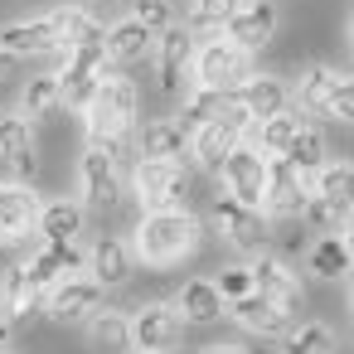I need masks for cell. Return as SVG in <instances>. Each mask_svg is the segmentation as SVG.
Segmentation results:
<instances>
[{"instance_id": "cell-1", "label": "cell", "mask_w": 354, "mask_h": 354, "mask_svg": "<svg viewBox=\"0 0 354 354\" xmlns=\"http://www.w3.org/2000/svg\"><path fill=\"white\" fill-rule=\"evenodd\" d=\"M83 117V136L88 146H97L107 160L117 165H131L136 160V117H141V88L122 73V68H107L97 93L88 97V107L78 112Z\"/></svg>"}, {"instance_id": "cell-31", "label": "cell", "mask_w": 354, "mask_h": 354, "mask_svg": "<svg viewBox=\"0 0 354 354\" xmlns=\"http://www.w3.org/2000/svg\"><path fill=\"white\" fill-rule=\"evenodd\" d=\"M233 146H238V136H233L223 122H209V127L189 131V165H199V170L218 175V165H223V156H228Z\"/></svg>"}, {"instance_id": "cell-36", "label": "cell", "mask_w": 354, "mask_h": 354, "mask_svg": "<svg viewBox=\"0 0 354 354\" xmlns=\"http://www.w3.org/2000/svg\"><path fill=\"white\" fill-rule=\"evenodd\" d=\"M223 102H228V93H214V88H194V83H189V93L180 97V112H175V122H180V127H185V136H189V131H199V127L218 122Z\"/></svg>"}, {"instance_id": "cell-11", "label": "cell", "mask_w": 354, "mask_h": 354, "mask_svg": "<svg viewBox=\"0 0 354 354\" xmlns=\"http://www.w3.org/2000/svg\"><path fill=\"white\" fill-rule=\"evenodd\" d=\"M218 189L243 199V204H257L262 209V194H267V156L252 146V141H238L223 165H218Z\"/></svg>"}, {"instance_id": "cell-8", "label": "cell", "mask_w": 354, "mask_h": 354, "mask_svg": "<svg viewBox=\"0 0 354 354\" xmlns=\"http://www.w3.org/2000/svg\"><path fill=\"white\" fill-rule=\"evenodd\" d=\"M248 272H252V291L272 296L277 306H286V310H301L306 306V281H301V272L291 267L286 252L262 248V252L248 257Z\"/></svg>"}, {"instance_id": "cell-38", "label": "cell", "mask_w": 354, "mask_h": 354, "mask_svg": "<svg viewBox=\"0 0 354 354\" xmlns=\"http://www.w3.org/2000/svg\"><path fill=\"white\" fill-rule=\"evenodd\" d=\"M15 112L30 117L35 127L49 122V117L59 112V78H54V73H35V78L20 88V107H15Z\"/></svg>"}, {"instance_id": "cell-41", "label": "cell", "mask_w": 354, "mask_h": 354, "mask_svg": "<svg viewBox=\"0 0 354 354\" xmlns=\"http://www.w3.org/2000/svg\"><path fill=\"white\" fill-rule=\"evenodd\" d=\"M214 286L223 291V301H238V296H248V291H252V272H248V262H233V267H223V272L214 277Z\"/></svg>"}, {"instance_id": "cell-48", "label": "cell", "mask_w": 354, "mask_h": 354, "mask_svg": "<svg viewBox=\"0 0 354 354\" xmlns=\"http://www.w3.org/2000/svg\"><path fill=\"white\" fill-rule=\"evenodd\" d=\"M349 54H354V15H349Z\"/></svg>"}, {"instance_id": "cell-4", "label": "cell", "mask_w": 354, "mask_h": 354, "mask_svg": "<svg viewBox=\"0 0 354 354\" xmlns=\"http://www.w3.org/2000/svg\"><path fill=\"white\" fill-rule=\"evenodd\" d=\"M209 228H214L233 252H243V257L272 248V218H267L257 204H243V199H233V194H223V189L209 199Z\"/></svg>"}, {"instance_id": "cell-20", "label": "cell", "mask_w": 354, "mask_h": 354, "mask_svg": "<svg viewBox=\"0 0 354 354\" xmlns=\"http://www.w3.org/2000/svg\"><path fill=\"white\" fill-rule=\"evenodd\" d=\"M102 49H107V64H112V68H136V64H151V54H156V35H151L136 15H122V20L107 25Z\"/></svg>"}, {"instance_id": "cell-9", "label": "cell", "mask_w": 354, "mask_h": 354, "mask_svg": "<svg viewBox=\"0 0 354 354\" xmlns=\"http://www.w3.org/2000/svg\"><path fill=\"white\" fill-rule=\"evenodd\" d=\"M194 44H199V39H194L185 25H170V30L156 35V54H151V64H156V83H160L165 97H185V93H189Z\"/></svg>"}, {"instance_id": "cell-24", "label": "cell", "mask_w": 354, "mask_h": 354, "mask_svg": "<svg viewBox=\"0 0 354 354\" xmlns=\"http://www.w3.org/2000/svg\"><path fill=\"white\" fill-rule=\"evenodd\" d=\"M136 156L189 165V136H185V127H180L175 117H156V122L136 127Z\"/></svg>"}, {"instance_id": "cell-17", "label": "cell", "mask_w": 354, "mask_h": 354, "mask_svg": "<svg viewBox=\"0 0 354 354\" xmlns=\"http://www.w3.org/2000/svg\"><path fill=\"white\" fill-rule=\"evenodd\" d=\"M228 315H233V325H238V330L262 335V339H281V335L296 325V310L277 306V301H272V296H262V291H248V296L228 301Z\"/></svg>"}, {"instance_id": "cell-16", "label": "cell", "mask_w": 354, "mask_h": 354, "mask_svg": "<svg viewBox=\"0 0 354 354\" xmlns=\"http://www.w3.org/2000/svg\"><path fill=\"white\" fill-rule=\"evenodd\" d=\"M131 272H136V252H131V243H127L122 233H97V238L88 243V277H93L97 286L117 291V286L131 281Z\"/></svg>"}, {"instance_id": "cell-15", "label": "cell", "mask_w": 354, "mask_h": 354, "mask_svg": "<svg viewBox=\"0 0 354 354\" xmlns=\"http://www.w3.org/2000/svg\"><path fill=\"white\" fill-rule=\"evenodd\" d=\"M306 194H310V180L296 175L281 156H267V194H262V214H267L272 223H291V218L301 214Z\"/></svg>"}, {"instance_id": "cell-44", "label": "cell", "mask_w": 354, "mask_h": 354, "mask_svg": "<svg viewBox=\"0 0 354 354\" xmlns=\"http://www.w3.org/2000/svg\"><path fill=\"white\" fill-rule=\"evenodd\" d=\"M15 68H20V59H15V54H6V49H0V88H6V83L15 78Z\"/></svg>"}, {"instance_id": "cell-50", "label": "cell", "mask_w": 354, "mask_h": 354, "mask_svg": "<svg viewBox=\"0 0 354 354\" xmlns=\"http://www.w3.org/2000/svg\"><path fill=\"white\" fill-rule=\"evenodd\" d=\"M170 6H180V0H170Z\"/></svg>"}, {"instance_id": "cell-35", "label": "cell", "mask_w": 354, "mask_h": 354, "mask_svg": "<svg viewBox=\"0 0 354 354\" xmlns=\"http://www.w3.org/2000/svg\"><path fill=\"white\" fill-rule=\"evenodd\" d=\"M243 0H189V15H185V30L194 39H218L223 25L238 15Z\"/></svg>"}, {"instance_id": "cell-42", "label": "cell", "mask_w": 354, "mask_h": 354, "mask_svg": "<svg viewBox=\"0 0 354 354\" xmlns=\"http://www.w3.org/2000/svg\"><path fill=\"white\" fill-rule=\"evenodd\" d=\"M330 122L354 127V73H339V88H335V102H330Z\"/></svg>"}, {"instance_id": "cell-27", "label": "cell", "mask_w": 354, "mask_h": 354, "mask_svg": "<svg viewBox=\"0 0 354 354\" xmlns=\"http://www.w3.org/2000/svg\"><path fill=\"white\" fill-rule=\"evenodd\" d=\"M83 339L93 354H131V310H93L83 320Z\"/></svg>"}, {"instance_id": "cell-43", "label": "cell", "mask_w": 354, "mask_h": 354, "mask_svg": "<svg viewBox=\"0 0 354 354\" xmlns=\"http://www.w3.org/2000/svg\"><path fill=\"white\" fill-rule=\"evenodd\" d=\"M199 354H252L248 344H238V339H218V344H204Z\"/></svg>"}, {"instance_id": "cell-30", "label": "cell", "mask_w": 354, "mask_h": 354, "mask_svg": "<svg viewBox=\"0 0 354 354\" xmlns=\"http://www.w3.org/2000/svg\"><path fill=\"white\" fill-rule=\"evenodd\" d=\"M306 272H310L315 281H344V277L354 272V257H349V248L339 243V233H320V238L306 248Z\"/></svg>"}, {"instance_id": "cell-5", "label": "cell", "mask_w": 354, "mask_h": 354, "mask_svg": "<svg viewBox=\"0 0 354 354\" xmlns=\"http://www.w3.org/2000/svg\"><path fill=\"white\" fill-rule=\"evenodd\" d=\"M131 194L146 209H189V165H175V160H151V156H136L131 160Z\"/></svg>"}, {"instance_id": "cell-19", "label": "cell", "mask_w": 354, "mask_h": 354, "mask_svg": "<svg viewBox=\"0 0 354 354\" xmlns=\"http://www.w3.org/2000/svg\"><path fill=\"white\" fill-rule=\"evenodd\" d=\"M0 160H6L20 180H35L39 175V136H35V122L30 117L0 112Z\"/></svg>"}, {"instance_id": "cell-34", "label": "cell", "mask_w": 354, "mask_h": 354, "mask_svg": "<svg viewBox=\"0 0 354 354\" xmlns=\"http://www.w3.org/2000/svg\"><path fill=\"white\" fill-rule=\"evenodd\" d=\"M310 189L325 194L339 214H349V209H354V165H349V160H325V165L310 175Z\"/></svg>"}, {"instance_id": "cell-37", "label": "cell", "mask_w": 354, "mask_h": 354, "mask_svg": "<svg viewBox=\"0 0 354 354\" xmlns=\"http://www.w3.org/2000/svg\"><path fill=\"white\" fill-rule=\"evenodd\" d=\"M296 131H301V112H296V107H281L277 117H262V122L252 127V136H248V141H252L262 156H281V151L291 146V136H296Z\"/></svg>"}, {"instance_id": "cell-28", "label": "cell", "mask_w": 354, "mask_h": 354, "mask_svg": "<svg viewBox=\"0 0 354 354\" xmlns=\"http://www.w3.org/2000/svg\"><path fill=\"white\" fill-rule=\"evenodd\" d=\"M233 97H238V107H243L252 122H262V117H277L281 107H291V83L277 78V73H252Z\"/></svg>"}, {"instance_id": "cell-18", "label": "cell", "mask_w": 354, "mask_h": 354, "mask_svg": "<svg viewBox=\"0 0 354 354\" xmlns=\"http://www.w3.org/2000/svg\"><path fill=\"white\" fill-rule=\"evenodd\" d=\"M0 49L15 54V59L25 64V59H54V54L64 49V39H59V30H54L49 15H35V20L0 25Z\"/></svg>"}, {"instance_id": "cell-51", "label": "cell", "mask_w": 354, "mask_h": 354, "mask_svg": "<svg viewBox=\"0 0 354 354\" xmlns=\"http://www.w3.org/2000/svg\"><path fill=\"white\" fill-rule=\"evenodd\" d=\"M131 354H141V349H131Z\"/></svg>"}, {"instance_id": "cell-13", "label": "cell", "mask_w": 354, "mask_h": 354, "mask_svg": "<svg viewBox=\"0 0 354 354\" xmlns=\"http://www.w3.org/2000/svg\"><path fill=\"white\" fill-rule=\"evenodd\" d=\"M185 335V320L170 301H141L131 310V349L141 354H170Z\"/></svg>"}, {"instance_id": "cell-32", "label": "cell", "mask_w": 354, "mask_h": 354, "mask_svg": "<svg viewBox=\"0 0 354 354\" xmlns=\"http://www.w3.org/2000/svg\"><path fill=\"white\" fill-rule=\"evenodd\" d=\"M325 156H330V146H325V131H320L315 122H301V131H296L291 146L281 151V160H286L296 175H306V180L325 165Z\"/></svg>"}, {"instance_id": "cell-23", "label": "cell", "mask_w": 354, "mask_h": 354, "mask_svg": "<svg viewBox=\"0 0 354 354\" xmlns=\"http://www.w3.org/2000/svg\"><path fill=\"white\" fill-rule=\"evenodd\" d=\"M170 306L180 310L185 325H214V320H223V310H228V301H223V291L214 286V277H189V281L170 296Z\"/></svg>"}, {"instance_id": "cell-22", "label": "cell", "mask_w": 354, "mask_h": 354, "mask_svg": "<svg viewBox=\"0 0 354 354\" xmlns=\"http://www.w3.org/2000/svg\"><path fill=\"white\" fill-rule=\"evenodd\" d=\"M39 310H44V291L30 281V272L20 262L0 272V315H6L10 325H30Z\"/></svg>"}, {"instance_id": "cell-33", "label": "cell", "mask_w": 354, "mask_h": 354, "mask_svg": "<svg viewBox=\"0 0 354 354\" xmlns=\"http://www.w3.org/2000/svg\"><path fill=\"white\" fill-rule=\"evenodd\" d=\"M277 354H339V344H335V330L325 320H296L277 339Z\"/></svg>"}, {"instance_id": "cell-10", "label": "cell", "mask_w": 354, "mask_h": 354, "mask_svg": "<svg viewBox=\"0 0 354 354\" xmlns=\"http://www.w3.org/2000/svg\"><path fill=\"white\" fill-rule=\"evenodd\" d=\"M102 306H107V286H97L88 272H78V277H64L59 286L44 291V310L39 315H49L54 325H83Z\"/></svg>"}, {"instance_id": "cell-2", "label": "cell", "mask_w": 354, "mask_h": 354, "mask_svg": "<svg viewBox=\"0 0 354 354\" xmlns=\"http://www.w3.org/2000/svg\"><path fill=\"white\" fill-rule=\"evenodd\" d=\"M131 252L141 267L151 272H165V267H180L185 257L199 252L204 243V218L194 209H146L131 228Z\"/></svg>"}, {"instance_id": "cell-40", "label": "cell", "mask_w": 354, "mask_h": 354, "mask_svg": "<svg viewBox=\"0 0 354 354\" xmlns=\"http://www.w3.org/2000/svg\"><path fill=\"white\" fill-rule=\"evenodd\" d=\"M131 15H136L151 35H160V30L175 25V6H170V0H131Z\"/></svg>"}, {"instance_id": "cell-21", "label": "cell", "mask_w": 354, "mask_h": 354, "mask_svg": "<svg viewBox=\"0 0 354 354\" xmlns=\"http://www.w3.org/2000/svg\"><path fill=\"white\" fill-rule=\"evenodd\" d=\"M277 25H281L277 0H243L238 15L223 25V35H228L233 44H243L248 54H257V49H267V44L277 39Z\"/></svg>"}, {"instance_id": "cell-47", "label": "cell", "mask_w": 354, "mask_h": 354, "mask_svg": "<svg viewBox=\"0 0 354 354\" xmlns=\"http://www.w3.org/2000/svg\"><path fill=\"white\" fill-rule=\"evenodd\" d=\"M83 6H93V10H97V6H127V0H83Z\"/></svg>"}, {"instance_id": "cell-26", "label": "cell", "mask_w": 354, "mask_h": 354, "mask_svg": "<svg viewBox=\"0 0 354 354\" xmlns=\"http://www.w3.org/2000/svg\"><path fill=\"white\" fill-rule=\"evenodd\" d=\"M335 88H339V68H330V64H310V68L301 73V83L291 88V107H296V112H306V117L330 122Z\"/></svg>"}, {"instance_id": "cell-29", "label": "cell", "mask_w": 354, "mask_h": 354, "mask_svg": "<svg viewBox=\"0 0 354 354\" xmlns=\"http://www.w3.org/2000/svg\"><path fill=\"white\" fill-rule=\"evenodd\" d=\"M49 20H54V30H59L64 49L102 44V35H107V25L97 20V10H93V6H59V10H49Z\"/></svg>"}, {"instance_id": "cell-46", "label": "cell", "mask_w": 354, "mask_h": 354, "mask_svg": "<svg viewBox=\"0 0 354 354\" xmlns=\"http://www.w3.org/2000/svg\"><path fill=\"white\" fill-rule=\"evenodd\" d=\"M10 344H15V325L0 315V354H10Z\"/></svg>"}, {"instance_id": "cell-14", "label": "cell", "mask_w": 354, "mask_h": 354, "mask_svg": "<svg viewBox=\"0 0 354 354\" xmlns=\"http://www.w3.org/2000/svg\"><path fill=\"white\" fill-rule=\"evenodd\" d=\"M20 267L30 272V281H35L39 291H49V286H59L64 277L88 272V248H83V243H39V248L25 252Z\"/></svg>"}, {"instance_id": "cell-3", "label": "cell", "mask_w": 354, "mask_h": 354, "mask_svg": "<svg viewBox=\"0 0 354 354\" xmlns=\"http://www.w3.org/2000/svg\"><path fill=\"white\" fill-rule=\"evenodd\" d=\"M252 73H257V54H248V49L233 44L228 35H218V39H199V44H194V64H189V83H194V88L238 93Z\"/></svg>"}, {"instance_id": "cell-45", "label": "cell", "mask_w": 354, "mask_h": 354, "mask_svg": "<svg viewBox=\"0 0 354 354\" xmlns=\"http://www.w3.org/2000/svg\"><path fill=\"white\" fill-rule=\"evenodd\" d=\"M339 243L349 248V257H354V209L344 214V223H339Z\"/></svg>"}, {"instance_id": "cell-12", "label": "cell", "mask_w": 354, "mask_h": 354, "mask_svg": "<svg viewBox=\"0 0 354 354\" xmlns=\"http://www.w3.org/2000/svg\"><path fill=\"white\" fill-rule=\"evenodd\" d=\"M39 189L30 180H0V248H25L39 223Z\"/></svg>"}, {"instance_id": "cell-25", "label": "cell", "mask_w": 354, "mask_h": 354, "mask_svg": "<svg viewBox=\"0 0 354 354\" xmlns=\"http://www.w3.org/2000/svg\"><path fill=\"white\" fill-rule=\"evenodd\" d=\"M35 233H39V243H83V233H88V209H83L78 199H44Z\"/></svg>"}, {"instance_id": "cell-39", "label": "cell", "mask_w": 354, "mask_h": 354, "mask_svg": "<svg viewBox=\"0 0 354 354\" xmlns=\"http://www.w3.org/2000/svg\"><path fill=\"white\" fill-rule=\"evenodd\" d=\"M296 223L306 228V233H339V223H344V214L325 199V194H306V204H301V214H296Z\"/></svg>"}, {"instance_id": "cell-6", "label": "cell", "mask_w": 354, "mask_h": 354, "mask_svg": "<svg viewBox=\"0 0 354 354\" xmlns=\"http://www.w3.org/2000/svg\"><path fill=\"white\" fill-rule=\"evenodd\" d=\"M54 59H59V68H54V78H59V107L83 112L88 97L97 93L102 73L112 68L107 64V49L102 44H83V49H59Z\"/></svg>"}, {"instance_id": "cell-7", "label": "cell", "mask_w": 354, "mask_h": 354, "mask_svg": "<svg viewBox=\"0 0 354 354\" xmlns=\"http://www.w3.org/2000/svg\"><path fill=\"white\" fill-rule=\"evenodd\" d=\"M127 199V180H122V165L107 160L97 146H88L78 156V204L88 214H117Z\"/></svg>"}, {"instance_id": "cell-49", "label": "cell", "mask_w": 354, "mask_h": 354, "mask_svg": "<svg viewBox=\"0 0 354 354\" xmlns=\"http://www.w3.org/2000/svg\"><path fill=\"white\" fill-rule=\"evenodd\" d=\"M349 306H354V272H349Z\"/></svg>"}]
</instances>
